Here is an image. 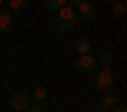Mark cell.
<instances>
[{
    "instance_id": "cell-1",
    "label": "cell",
    "mask_w": 127,
    "mask_h": 112,
    "mask_svg": "<svg viewBox=\"0 0 127 112\" xmlns=\"http://www.w3.org/2000/svg\"><path fill=\"white\" fill-rule=\"evenodd\" d=\"M76 13H74V8H69V5H64V8H59L56 13H54V18H51V28L56 31V33H69L71 28H76Z\"/></svg>"
},
{
    "instance_id": "cell-2",
    "label": "cell",
    "mask_w": 127,
    "mask_h": 112,
    "mask_svg": "<svg viewBox=\"0 0 127 112\" xmlns=\"http://www.w3.org/2000/svg\"><path fill=\"white\" fill-rule=\"evenodd\" d=\"M31 107V94L26 89H13L8 97V112H26Z\"/></svg>"
},
{
    "instance_id": "cell-3",
    "label": "cell",
    "mask_w": 127,
    "mask_h": 112,
    "mask_svg": "<svg viewBox=\"0 0 127 112\" xmlns=\"http://www.w3.org/2000/svg\"><path fill=\"white\" fill-rule=\"evenodd\" d=\"M92 84L97 92H109L114 87V71L112 69H97L92 74Z\"/></svg>"
},
{
    "instance_id": "cell-4",
    "label": "cell",
    "mask_w": 127,
    "mask_h": 112,
    "mask_svg": "<svg viewBox=\"0 0 127 112\" xmlns=\"http://www.w3.org/2000/svg\"><path fill=\"white\" fill-rule=\"evenodd\" d=\"M74 69H76L79 74H94L99 66H97V59H94L92 54H84V56H76V61H74Z\"/></svg>"
},
{
    "instance_id": "cell-5",
    "label": "cell",
    "mask_w": 127,
    "mask_h": 112,
    "mask_svg": "<svg viewBox=\"0 0 127 112\" xmlns=\"http://www.w3.org/2000/svg\"><path fill=\"white\" fill-rule=\"evenodd\" d=\"M120 105V94L114 89H109V92H99V107H104V110H112V107H117Z\"/></svg>"
},
{
    "instance_id": "cell-6",
    "label": "cell",
    "mask_w": 127,
    "mask_h": 112,
    "mask_svg": "<svg viewBox=\"0 0 127 112\" xmlns=\"http://www.w3.org/2000/svg\"><path fill=\"white\" fill-rule=\"evenodd\" d=\"M74 13H76V18H84V20H92L94 15H97V5L89 3V0H84V3L79 8H74Z\"/></svg>"
},
{
    "instance_id": "cell-7",
    "label": "cell",
    "mask_w": 127,
    "mask_h": 112,
    "mask_svg": "<svg viewBox=\"0 0 127 112\" xmlns=\"http://www.w3.org/2000/svg\"><path fill=\"white\" fill-rule=\"evenodd\" d=\"M15 28V20H13V13L8 8H0V33H10Z\"/></svg>"
},
{
    "instance_id": "cell-8",
    "label": "cell",
    "mask_w": 127,
    "mask_h": 112,
    "mask_svg": "<svg viewBox=\"0 0 127 112\" xmlns=\"http://www.w3.org/2000/svg\"><path fill=\"white\" fill-rule=\"evenodd\" d=\"M71 48L76 51L79 56H84V54H92V41H89L87 36H79V38L71 43Z\"/></svg>"
},
{
    "instance_id": "cell-9",
    "label": "cell",
    "mask_w": 127,
    "mask_h": 112,
    "mask_svg": "<svg viewBox=\"0 0 127 112\" xmlns=\"http://www.w3.org/2000/svg\"><path fill=\"white\" fill-rule=\"evenodd\" d=\"M28 94H31V102H33V105H43L46 97H48V92H46V87H33Z\"/></svg>"
},
{
    "instance_id": "cell-10",
    "label": "cell",
    "mask_w": 127,
    "mask_h": 112,
    "mask_svg": "<svg viewBox=\"0 0 127 112\" xmlns=\"http://www.w3.org/2000/svg\"><path fill=\"white\" fill-rule=\"evenodd\" d=\"M112 64H114L112 51H102V54L97 56V66H99V69H112Z\"/></svg>"
},
{
    "instance_id": "cell-11",
    "label": "cell",
    "mask_w": 127,
    "mask_h": 112,
    "mask_svg": "<svg viewBox=\"0 0 127 112\" xmlns=\"http://www.w3.org/2000/svg\"><path fill=\"white\" fill-rule=\"evenodd\" d=\"M5 5L10 13H23L26 10V0H5Z\"/></svg>"
},
{
    "instance_id": "cell-12",
    "label": "cell",
    "mask_w": 127,
    "mask_h": 112,
    "mask_svg": "<svg viewBox=\"0 0 127 112\" xmlns=\"http://www.w3.org/2000/svg\"><path fill=\"white\" fill-rule=\"evenodd\" d=\"M112 10H114V15H117V18H122V15L127 13V3H125V0H117V3H112Z\"/></svg>"
},
{
    "instance_id": "cell-13",
    "label": "cell",
    "mask_w": 127,
    "mask_h": 112,
    "mask_svg": "<svg viewBox=\"0 0 127 112\" xmlns=\"http://www.w3.org/2000/svg\"><path fill=\"white\" fill-rule=\"evenodd\" d=\"M43 3H46V8L51 10V13H56L59 8H64V5H66V0H43Z\"/></svg>"
},
{
    "instance_id": "cell-14",
    "label": "cell",
    "mask_w": 127,
    "mask_h": 112,
    "mask_svg": "<svg viewBox=\"0 0 127 112\" xmlns=\"http://www.w3.org/2000/svg\"><path fill=\"white\" fill-rule=\"evenodd\" d=\"M26 112H46V107H43V105H33V102H31V107H28Z\"/></svg>"
},
{
    "instance_id": "cell-15",
    "label": "cell",
    "mask_w": 127,
    "mask_h": 112,
    "mask_svg": "<svg viewBox=\"0 0 127 112\" xmlns=\"http://www.w3.org/2000/svg\"><path fill=\"white\" fill-rule=\"evenodd\" d=\"M81 3H84V0H66V5H69V8H79Z\"/></svg>"
},
{
    "instance_id": "cell-16",
    "label": "cell",
    "mask_w": 127,
    "mask_h": 112,
    "mask_svg": "<svg viewBox=\"0 0 127 112\" xmlns=\"http://www.w3.org/2000/svg\"><path fill=\"white\" fill-rule=\"evenodd\" d=\"M109 112H127V110H125V107H122V105H117V107H112V110H109Z\"/></svg>"
},
{
    "instance_id": "cell-17",
    "label": "cell",
    "mask_w": 127,
    "mask_h": 112,
    "mask_svg": "<svg viewBox=\"0 0 127 112\" xmlns=\"http://www.w3.org/2000/svg\"><path fill=\"white\" fill-rule=\"evenodd\" d=\"M92 112H109V110H104V107H99V105H97V107H94Z\"/></svg>"
},
{
    "instance_id": "cell-18",
    "label": "cell",
    "mask_w": 127,
    "mask_h": 112,
    "mask_svg": "<svg viewBox=\"0 0 127 112\" xmlns=\"http://www.w3.org/2000/svg\"><path fill=\"white\" fill-rule=\"evenodd\" d=\"M3 5H5V0H0V8H3Z\"/></svg>"
},
{
    "instance_id": "cell-19",
    "label": "cell",
    "mask_w": 127,
    "mask_h": 112,
    "mask_svg": "<svg viewBox=\"0 0 127 112\" xmlns=\"http://www.w3.org/2000/svg\"><path fill=\"white\" fill-rule=\"evenodd\" d=\"M109 3H117V0H109Z\"/></svg>"
}]
</instances>
